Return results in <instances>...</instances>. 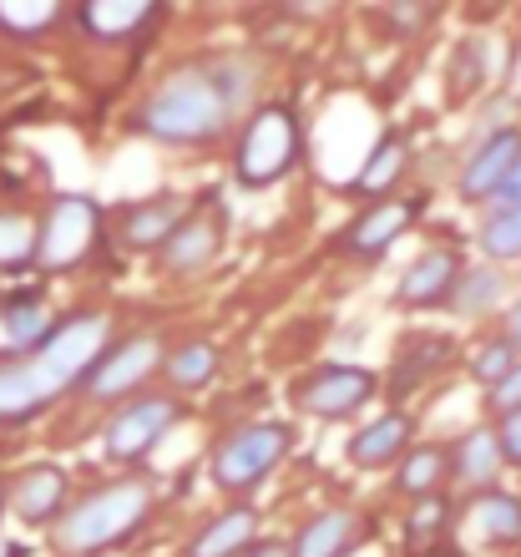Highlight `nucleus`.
<instances>
[{
    "label": "nucleus",
    "instance_id": "obj_1",
    "mask_svg": "<svg viewBox=\"0 0 521 557\" xmlns=\"http://www.w3.org/2000/svg\"><path fill=\"white\" fill-rule=\"evenodd\" d=\"M107 339H112V324L102 314H76V320L57 324L36 350L0 366V421H26V416L46 411L61 391L87 385V375L107 355Z\"/></svg>",
    "mask_w": 521,
    "mask_h": 557
},
{
    "label": "nucleus",
    "instance_id": "obj_2",
    "mask_svg": "<svg viewBox=\"0 0 521 557\" xmlns=\"http://www.w3.org/2000/svg\"><path fill=\"white\" fill-rule=\"evenodd\" d=\"M238 102H244V87H233V72L183 66L147 97L142 133L173 147H203L228 127Z\"/></svg>",
    "mask_w": 521,
    "mask_h": 557
},
{
    "label": "nucleus",
    "instance_id": "obj_3",
    "mask_svg": "<svg viewBox=\"0 0 521 557\" xmlns=\"http://www.w3.org/2000/svg\"><path fill=\"white\" fill-rule=\"evenodd\" d=\"M147 512H152V486H147V482L102 486L97 497L76 502L72 512L61 517L57 547H61V553H72V557L107 553V547L127 543L132 532L147 522Z\"/></svg>",
    "mask_w": 521,
    "mask_h": 557
},
{
    "label": "nucleus",
    "instance_id": "obj_4",
    "mask_svg": "<svg viewBox=\"0 0 521 557\" xmlns=\"http://www.w3.org/2000/svg\"><path fill=\"white\" fill-rule=\"evenodd\" d=\"M299 162V122H294L289 107H259L253 117L244 122V137H238V162L233 173L244 188H274L278 177L294 173Z\"/></svg>",
    "mask_w": 521,
    "mask_h": 557
},
{
    "label": "nucleus",
    "instance_id": "obj_5",
    "mask_svg": "<svg viewBox=\"0 0 521 557\" xmlns=\"http://www.w3.org/2000/svg\"><path fill=\"white\" fill-rule=\"evenodd\" d=\"M289 441H294L289 425H278V421H253L244 431H233L213 451V482L223 492H248V486L263 482L289 456Z\"/></svg>",
    "mask_w": 521,
    "mask_h": 557
},
{
    "label": "nucleus",
    "instance_id": "obj_6",
    "mask_svg": "<svg viewBox=\"0 0 521 557\" xmlns=\"http://www.w3.org/2000/svg\"><path fill=\"white\" fill-rule=\"evenodd\" d=\"M97 228H102V208L82 198V193H66L51 203L46 223L36 228V264L41 269H72L82 264L97 244Z\"/></svg>",
    "mask_w": 521,
    "mask_h": 557
},
{
    "label": "nucleus",
    "instance_id": "obj_7",
    "mask_svg": "<svg viewBox=\"0 0 521 557\" xmlns=\"http://www.w3.org/2000/svg\"><path fill=\"white\" fill-rule=\"evenodd\" d=\"M177 421H183V406L168 396H142V400H132V406H122L102 431L107 461H122V467H127V461H142Z\"/></svg>",
    "mask_w": 521,
    "mask_h": 557
},
{
    "label": "nucleus",
    "instance_id": "obj_8",
    "mask_svg": "<svg viewBox=\"0 0 521 557\" xmlns=\"http://www.w3.org/2000/svg\"><path fill=\"white\" fill-rule=\"evenodd\" d=\"M370 396H375V375L364 366H319L314 375H305L299 391H294L299 411L319 416V421H345V416H355Z\"/></svg>",
    "mask_w": 521,
    "mask_h": 557
},
{
    "label": "nucleus",
    "instance_id": "obj_9",
    "mask_svg": "<svg viewBox=\"0 0 521 557\" xmlns=\"http://www.w3.org/2000/svg\"><path fill=\"white\" fill-rule=\"evenodd\" d=\"M168 355H162L158 335H132L122 339V345H112V350L97 360V370L87 375V391L97 400H116V396H127V391H137V385L152 375V370L162 366Z\"/></svg>",
    "mask_w": 521,
    "mask_h": 557
},
{
    "label": "nucleus",
    "instance_id": "obj_10",
    "mask_svg": "<svg viewBox=\"0 0 521 557\" xmlns=\"http://www.w3.org/2000/svg\"><path fill=\"white\" fill-rule=\"evenodd\" d=\"M218 249H223V213H218V208H193L158 253L173 274H193V269L213 264Z\"/></svg>",
    "mask_w": 521,
    "mask_h": 557
},
{
    "label": "nucleus",
    "instance_id": "obj_11",
    "mask_svg": "<svg viewBox=\"0 0 521 557\" xmlns=\"http://www.w3.org/2000/svg\"><path fill=\"white\" fill-rule=\"evenodd\" d=\"M517 162H521V133L517 127H496V133L471 152V162L461 168V198L466 203H476V198H496V188L511 177Z\"/></svg>",
    "mask_w": 521,
    "mask_h": 557
},
{
    "label": "nucleus",
    "instance_id": "obj_12",
    "mask_svg": "<svg viewBox=\"0 0 521 557\" xmlns=\"http://www.w3.org/2000/svg\"><path fill=\"white\" fill-rule=\"evenodd\" d=\"M415 213H420V203L415 198H395V203H370L360 213V219L349 223L345 228V238H339V244H345L349 253H355V259H380V253L390 249L395 238L406 234L410 223H415Z\"/></svg>",
    "mask_w": 521,
    "mask_h": 557
},
{
    "label": "nucleus",
    "instance_id": "obj_13",
    "mask_svg": "<svg viewBox=\"0 0 521 557\" xmlns=\"http://www.w3.org/2000/svg\"><path fill=\"white\" fill-rule=\"evenodd\" d=\"M456 284H461V259H456L450 249H431V253H420L415 264L400 274L395 299H400L406 309H435V305H450Z\"/></svg>",
    "mask_w": 521,
    "mask_h": 557
},
{
    "label": "nucleus",
    "instance_id": "obj_14",
    "mask_svg": "<svg viewBox=\"0 0 521 557\" xmlns=\"http://www.w3.org/2000/svg\"><path fill=\"white\" fill-rule=\"evenodd\" d=\"M406 451H410V416H400V411L370 421L364 431H355V441L345 446L349 467H360V471L395 467V461H400Z\"/></svg>",
    "mask_w": 521,
    "mask_h": 557
},
{
    "label": "nucleus",
    "instance_id": "obj_15",
    "mask_svg": "<svg viewBox=\"0 0 521 557\" xmlns=\"http://www.w3.org/2000/svg\"><path fill=\"white\" fill-rule=\"evenodd\" d=\"M364 537V522L355 512H345V507H330V512H319L305 522V532H299V543L289 547L294 557H345L349 547H360Z\"/></svg>",
    "mask_w": 521,
    "mask_h": 557
},
{
    "label": "nucleus",
    "instance_id": "obj_16",
    "mask_svg": "<svg viewBox=\"0 0 521 557\" xmlns=\"http://www.w3.org/2000/svg\"><path fill=\"white\" fill-rule=\"evenodd\" d=\"M466 528L486 547H521V502L507 492H481L466 507Z\"/></svg>",
    "mask_w": 521,
    "mask_h": 557
},
{
    "label": "nucleus",
    "instance_id": "obj_17",
    "mask_svg": "<svg viewBox=\"0 0 521 557\" xmlns=\"http://www.w3.org/2000/svg\"><path fill=\"white\" fill-rule=\"evenodd\" d=\"M61 502H66V471L61 467H30L11 486V507L26 522H51L61 512Z\"/></svg>",
    "mask_w": 521,
    "mask_h": 557
},
{
    "label": "nucleus",
    "instance_id": "obj_18",
    "mask_svg": "<svg viewBox=\"0 0 521 557\" xmlns=\"http://www.w3.org/2000/svg\"><path fill=\"white\" fill-rule=\"evenodd\" d=\"M188 219V208H183V198H173V193H162V198H152V203H137L127 213V223H122V234H127L132 249H162L168 238H173V228Z\"/></svg>",
    "mask_w": 521,
    "mask_h": 557
},
{
    "label": "nucleus",
    "instance_id": "obj_19",
    "mask_svg": "<svg viewBox=\"0 0 521 557\" xmlns=\"http://www.w3.org/2000/svg\"><path fill=\"white\" fill-rule=\"evenodd\" d=\"M152 15H158L152 0H87V5H82V26H87L91 36H102V41H127Z\"/></svg>",
    "mask_w": 521,
    "mask_h": 557
},
{
    "label": "nucleus",
    "instance_id": "obj_20",
    "mask_svg": "<svg viewBox=\"0 0 521 557\" xmlns=\"http://www.w3.org/2000/svg\"><path fill=\"white\" fill-rule=\"evenodd\" d=\"M253 532H259V517L248 512V507H233V512L213 517V522L193 537L188 557H238L253 543Z\"/></svg>",
    "mask_w": 521,
    "mask_h": 557
},
{
    "label": "nucleus",
    "instance_id": "obj_21",
    "mask_svg": "<svg viewBox=\"0 0 521 557\" xmlns=\"http://www.w3.org/2000/svg\"><path fill=\"white\" fill-rule=\"evenodd\" d=\"M406 162H410L406 137H400V133L380 137L375 152L364 158V168L355 173V183H349V188L360 193V198H380V193H390L395 183H400V173H406Z\"/></svg>",
    "mask_w": 521,
    "mask_h": 557
},
{
    "label": "nucleus",
    "instance_id": "obj_22",
    "mask_svg": "<svg viewBox=\"0 0 521 557\" xmlns=\"http://www.w3.org/2000/svg\"><path fill=\"white\" fill-rule=\"evenodd\" d=\"M450 355V345L446 339H435V335H420V339H410L406 350H400V360H395V375H390V396L400 400V396H410L420 381H431L435 370H441V360Z\"/></svg>",
    "mask_w": 521,
    "mask_h": 557
},
{
    "label": "nucleus",
    "instance_id": "obj_23",
    "mask_svg": "<svg viewBox=\"0 0 521 557\" xmlns=\"http://www.w3.org/2000/svg\"><path fill=\"white\" fill-rule=\"evenodd\" d=\"M450 471V456L441 446H410L400 456V492L406 497H441V482H446Z\"/></svg>",
    "mask_w": 521,
    "mask_h": 557
},
{
    "label": "nucleus",
    "instance_id": "obj_24",
    "mask_svg": "<svg viewBox=\"0 0 521 557\" xmlns=\"http://www.w3.org/2000/svg\"><path fill=\"white\" fill-rule=\"evenodd\" d=\"M162 370H168V381H173L177 391H203L218 375V350L208 339H188V345H177V350L162 360Z\"/></svg>",
    "mask_w": 521,
    "mask_h": 557
},
{
    "label": "nucleus",
    "instance_id": "obj_25",
    "mask_svg": "<svg viewBox=\"0 0 521 557\" xmlns=\"http://www.w3.org/2000/svg\"><path fill=\"white\" fill-rule=\"evenodd\" d=\"M496 471H501L496 436L476 425V431H471V436H461V446H456V476H461L466 486H492Z\"/></svg>",
    "mask_w": 521,
    "mask_h": 557
},
{
    "label": "nucleus",
    "instance_id": "obj_26",
    "mask_svg": "<svg viewBox=\"0 0 521 557\" xmlns=\"http://www.w3.org/2000/svg\"><path fill=\"white\" fill-rule=\"evenodd\" d=\"M481 82H486V41L466 36L450 61V102H466L471 91H481Z\"/></svg>",
    "mask_w": 521,
    "mask_h": 557
},
{
    "label": "nucleus",
    "instance_id": "obj_27",
    "mask_svg": "<svg viewBox=\"0 0 521 557\" xmlns=\"http://www.w3.org/2000/svg\"><path fill=\"white\" fill-rule=\"evenodd\" d=\"M481 253L486 259H521V208H496L481 223Z\"/></svg>",
    "mask_w": 521,
    "mask_h": 557
},
{
    "label": "nucleus",
    "instance_id": "obj_28",
    "mask_svg": "<svg viewBox=\"0 0 521 557\" xmlns=\"http://www.w3.org/2000/svg\"><path fill=\"white\" fill-rule=\"evenodd\" d=\"M36 259V223L26 213H0V269H26Z\"/></svg>",
    "mask_w": 521,
    "mask_h": 557
},
{
    "label": "nucleus",
    "instance_id": "obj_29",
    "mask_svg": "<svg viewBox=\"0 0 521 557\" xmlns=\"http://www.w3.org/2000/svg\"><path fill=\"white\" fill-rule=\"evenodd\" d=\"M61 15L57 0H0V30L11 36H36Z\"/></svg>",
    "mask_w": 521,
    "mask_h": 557
},
{
    "label": "nucleus",
    "instance_id": "obj_30",
    "mask_svg": "<svg viewBox=\"0 0 521 557\" xmlns=\"http://www.w3.org/2000/svg\"><path fill=\"white\" fill-rule=\"evenodd\" d=\"M496 299H501V278H496L492 269H471V274H461V284H456V294H450V305L461 309V314H486Z\"/></svg>",
    "mask_w": 521,
    "mask_h": 557
},
{
    "label": "nucleus",
    "instance_id": "obj_31",
    "mask_svg": "<svg viewBox=\"0 0 521 557\" xmlns=\"http://www.w3.org/2000/svg\"><path fill=\"white\" fill-rule=\"evenodd\" d=\"M46 324H51V320H46V309L30 305V299H21V305L5 309V339H11V345H21V350H36V345L51 335Z\"/></svg>",
    "mask_w": 521,
    "mask_h": 557
},
{
    "label": "nucleus",
    "instance_id": "obj_32",
    "mask_svg": "<svg viewBox=\"0 0 521 557\" xmlns=\"http://www.w3.org/2000/svg\"><path fill=\"white\" fill-rule=\"evenodd\" d=\"M511 370H517V350H511V339H492V345H481L476 360H471V381L486 385V391H496V385L507 381Z\"/></svg>",
    "mask_w": 521,
    "mask_h": 557
},
{
    "label": "nucleus",
    "instance_id": "obj_33",
    "mask_svg": "<svg viewBox=\"0 0 521 557\" xmlns=\"http://www.w3.org/2000/svg\"><path fill=\"white\" fill-rule=\"evenodd\" d=\"M446 528H450L446 497H420L415 512H410V543H415V547H431V543H441V537H446Z\"/></svg>",
    "mask_w": 521,
    "mask_h": 557
},
{
    "label": "nucleus",
    "instance_id": "obj_34",
    "mask_svg": "<svg viewBox=\"0 0 521 557\" xmlns=\"http://www.w3.org/2000/svg\"><path fill=\"white\" fill-rule=\"evenodd\" d=\"M492 436H496V451H501V467H521V406L501 411Z\"/></svg>",
    "mask_w": 521,
    "mask_h": 557
},
{
    "label": "nucleus",
    "instance_id": "obj_35",
    "mask_svg": "<svg viewBox=\"0 0 521 557\" xmlns=\"http://www.w3.org/2000/svg\"><path fill=\"white\" fill-rule=\"evenodd\" d=\"M492 406H496V411H517V406H521V360H517V370H511L507 381L492 391Z\"/></svg>",
    "mask_w": 521,
    "mask_h": 557
},
{
    "label": "nucleus",
    "instance_id": "obj_36",
    "mask_svg": "<svg viewBox=\"0 0 521 557\" xmlns=\"http://www.w3.org/2000/svg\"><path fill=\"white\" fill-rule=\"evenodd\" d=\"M496 208H521V162L511 168V177L496 188Z\"/></svg>",
    "mask_w": 521,
    "mask_h": 557
},
{
    "label": "nucleus",
    "instance_id": "obj_37",
    "mask_svg": "<svg viewBox=\"0 0 521 557\" xmlns=\"http://www.w3.org/2000/svg\"><path fill=\"white\" fill-rule=\"evenodd\" d=\"M507 339H511V350L521 355V299L511 305V314H507Z\"/></svg>",
    "mask_w": 521,
    "mask_h": 557
},
{
    "label": "nucleus",
    "instance_id": "obj_38",
    "mask_svg": "<svg viewBox=\"0 0 521 557\" xmlns=\"http://www.w3.org/2000/svg\"><path fill=\"white\" fill-rule=\"evenodd\" d=\"M253 557H294L284 543H263V547H253Z\"/></svg>",
    "mask_w": 521,
    "mask_h": 557
},
{
    "label": "nucleus",
    "instance_id": "obj_39",
    "mask_svg": "<svg viewBox=\"0 0 521 557\" xmlns=\"http://www.w3.org/2000/svg\"><path fill=\"white\" fill-rule=\"evenodd\" d=\"M395 21H406V26H415V21H420V11H415V5H395Z\"/></svg>",
    "mask_w": 521,
    "mask_h": 557
},
{
    "label": "nucleus",
    "instance_id": "obj_40",
    "mask_svg": "<svg viewBox=\"0 0 521 557\" xmlns=\"http://www.w3.org/2000/svg\"><path fill=\"white\" fill-rule=\"evenodd\" d=\"M425 557H461V553H450V547H435V553H425Z\"/></svg>",
    "mask_w": 521,
    "mask_h": 557
},
{
    "label": "nucleus",
    "instance_id": "obj_41",
    "mask_svg": "<svg viewBox=\"0 0 521 557\" xmlns=\"http://www.w3.org/2000/svg\"><path fill=\"white\" fill-rule=\"evenodd\" d=\"M0 557H11V547H5V543H0Z\"/></svg>",
    "mask_w": 521,
    "mask_h": 557
}]
</instances>
